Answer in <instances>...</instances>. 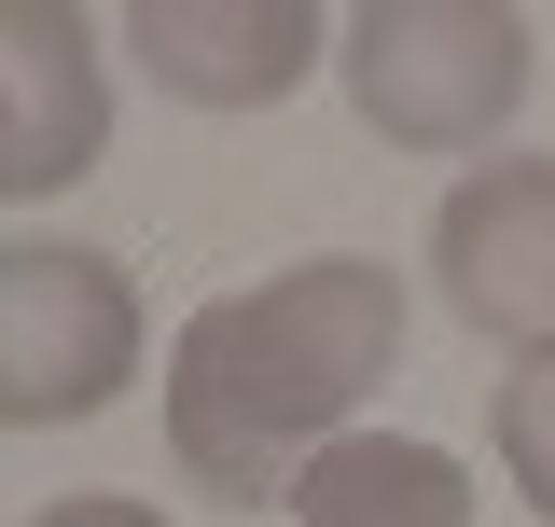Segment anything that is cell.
<instances>
[{
  "mask_svg": "<svg viewBox=\"0 0 555 527\" xmlns=\"http://www.w3.org/2000/svg\"><path fill=\"white\" fill-rule=\"evenodd\" d=\"M292 527H473V472L416 430H347V445L306 459Z\"/></svg>",
  "mask_w": 555,
  "mask_h": 527,
  "instance_id": "7",
  "label": "cell"
},
{
  "mask_svg": "<svg viewBox=\"0 0 555 527\" xmlns=\"http://www.w3.org/2000/svg\"><path fill=\"white\" fill-rule=\"evenodd\" d=\"M486 445H500V486L555 527V347L500 361V389H486Z\"/></svg>",
  "mask_w": 555,
  "mask_h": 527,
  "instance_id": "8",
  "label": "cell"
},
{
  "mask_svg": "<svg viewBox=\"0 0 555 527\" xmlns=\"http://www.w3.org/2000/svg\"><path fill=\"white\" fill-rule=\"evenodd\" d=\"M139 375V278L83 236H14L0 250V416L14 430H83Z\"/></svg>",
  "mask_w": 555,
  "mask_h": 527,
  "instance_id": "3",
  "label": "cell"
},
{
  "mask_svg": "<svg viewBox=\"0 0 555 527\" xmlns=\"http://www.w3.org/2000/svg\"><path fill=\"white\" fill-rule=\"evenodd\" d=\"M28 527H167V514H153V500H112V486H98V500H56V514H28Z\"/></svg>",
  "mask_w": 555,
  "mask_h": 527,
  "instance_id": "9",
  "label": "cell"
},
{
  "mask_svg": "<svg viewBox=\"0 0 555 527\" xmlns=\"http://www.w3.org/2000/svg\"><path fill=\"white\" fill-rule=\"evenodd\" d=\"M375 375H403V278L375 250H306L250 292H208L167 333V472L222 514H264L320 445H347Z\"/></svg>",
  "mask_w": 555,
  "mask_h": 527,
  "instance_id": "1",
  "label": "cell"
},
{
  "mask_svg": "<svg viewBox=\"0 0 555 527\" xmlns=\"http://www.w3.org/2000/svg\"><path fill=\"white\" fill-rule=\"evenodd\" d=\"M334 83L389 153H486L542 83V28L514 0H361L334 28Z\"/></svg>",
  "mask_w": 555,
  "mask_h": 527,
  "instance_id": "2",
  "label": "cell"
},
{
  "mask_svg": "<svg viewBox=\"0 0 555 527\" xmlns=\"http://www.w3.org/2000/svg\"><path fill=\"white\" fill-rule=\"evenodd\" d=\"M430 292L486 347H555V153H500L430 208Z\"/></svg>",
  "mask_w": 555,
  "mask_h": 527,
  "instance_id": "4",
  "label": "cell"
},
{
  "mask_svg": "<svg viewBox=\"0 0 555 527\" xmlns=\"http://www.w3.org/2000/svg\"><path fill=\"white\" fill-rule=\"evenodd\" d=\"M112 153V83H98V14L14 0L0 14V195L42 208Z\"/></svg>",
  "mask_w": 555,
  "mask_h": 527,
  "instance_id": "5",
  "label": "cell"
},
{
  "mask_svg": "<svg viewBox=\"0 0 555 527\" xmlns=\"http://www.w3.org/2000/svg\"><path fill=\"white\" fill-rule=\"evenodd\" d=\"M347 14H320V0H139L126 42L139 69L181 98V112H264V98H292L306 69L334 56Z\"/></svg>",
  "mask_w": 555,
  "mask_h": 527,
  "instance_id": "6",
  "label": "cell"
}]
</instances>
